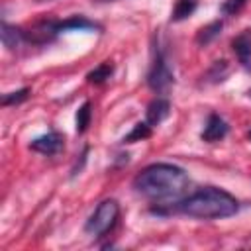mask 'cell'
<instances>
[{
  "instance_id": "1",
  "label": "cell",
  "mask_w": 251,
  "mask_h": 251,
  "mask_svg": "<svg viewBox=\"0 0 251 251\" xmlns=\"http://www.w3.org/2000/svg\"><path fill=\"white\" fill-rule=\"evenodd\" d=\"M137 194L155 200L157 204L178 202L188 188V175L171 163H153L133 178Z\"/></svg>"
},
{
  "instance_id": "2",
  "label": "cell",
  "mask_w": 251,
  "mask_h": 251,
  "mask_svg": "<svg viewBox=\"0 0 251 251\" xmlns=\"http://www.w3.org/2000/svg\"><path fill=\"white\" fill-rule=\"evenodd\" d=\"M237 208H239V202L235 200V196H231L229 192L218 186H204L194 194L180 198L176 204H173V212H180L196 220L229 218L237 212Z\"/></svg>"
},
{
  "instance_id": "3",
  "label": "cell",
  "mask_w": 251,
  "mask_h": 251,
  "mask_svg": "<svg viewBox=\"0 0 251 251\" xmlns=\"http://www.w3.org/2000/svg\"><path fill=\"white\" fill-rule=\"evenodd\" d=\"M118 216H120V204H118L114 198L102 200V202L96 206V210L90 214V218L86 220L84 231L90 233V235L102 237V235H106V233L116 226Z\"/></svg>"
},
{
  "instance_id": "4",
  "label": "cell",
  "mask_w": 251,
  "mask_h": 251,
  "mask_svg": "<svg viewBox=\"0 0 251 251\" xmlns=\"http://www.w3.org/2000/svg\"><path fill=\"white\" fill-rule=\"evenodd\" d=\"M147 84L151 90H155L159 94L167 92L175 84V75H173V71L167 63V57L159 45H155V49H153V61H151V67L147 73Z\"/></svg>"
},
{
  "instance_id": "5",
  "label": "cell",
  "mask_w": 251,
  "mask_h": 251,
  "mask_svg": "<svg viewBox=\"0 0 251 251\" xmlns=\"http://www.w3.org/2000/svg\"><path fill=\"white\" fill-rule=\"evenodd\" d=\"M63 147H65V137H63L59 131L43 133V135L35 137V139L29 143V149H31V151H37V153H41V155H57Z\"/></svg>"
},
{
  "instance_id": "6",
  "label": "cell",
  "mask_w": 251,
  "mask_h": 251,
  "mask_svg": "<svg viewBox=\"0 0 251 251\" xmlns=\"http://www.w3.org/2000/svg\"><path fill=\"white\" fill-rule=\"evenodd\" d=\"M231 49L239 61V65L251 73V29H243L233 41H231Z\"/></svg>"
},
{
  "instance_id": "7",
  "label": "cell",
  "mask_w": 251,
  "mask_h": 251,
  "mask_svg": "<svg viewBox=\"0 0 251 251\" xmlns=\"http://www.w3.org/2000/svg\"><path fill=\"white\" fill-rule=\"evenodd\" d=\"M227 124H226V120L220 116V114H210L208 116V122H206V126H204V131H202V141H206V143H214V141H220V139H224L226 135H227Z\"/></svg>"
},
{
  "instance_id": "8",
  "label": "cell",
  "mask_w": 251,
  "mask_h": 251,
  "mask_svg": "<svg viewBox=\"0 0 251 251\" xmlns=\"http://www.w3.org/2000/svg\"><path fill=\"white\" fill-rule=\"evenodd\" d=\"M171 114V104H169V100L167 98H155V100H151L149 102V106H147V112H145V122L149 124V126H159L167 116Z\"/></svg>"
},
{
  "instance_id": "9",
  "label": "cell",
  "mask_w": 251,
  "mask_h": 251,
  "mask_svg": "<svg viewBox=\"0 0 251 251\" xmlns=\"http://www.w3.org/2000/svg\"><path fill=\"white\" fill-rule=\"evenodd\" d=\"M0 35H2V43L6 49H16L20 47L22 41H25L24 37V29L16 27V25H10L8 22H2V27H0Z\"/></svg>"
},
{
  "instance_id": "10",
  "label": "cell",
  "mask_w": 251,
  "mask_h": 251,
  "mask_svg": "<svg viewBox=\"0 0 251 251\" xmlns=\"http://www.w3.org/2000/svg\"><path fill=\"white\" fill-rule=\"evenodd\" d=\"M57 27H59V33H61V31H67V29H98V24L86 20L84 16H71L67 20H59Z\"/></svg>"
},
{
  "instance_id": "11",
  "label": "cell",
  "mask_w": 251,
  "mask_h": 251,
  "mask_svg": "<svg viewBox=\"0 0 251 251\" xmlns=\"http://www.w3.org/2000/svg\"><path fill=\"white\" fill-rule=\"evenodd\" d=\"M222 27H224V24H222L220 20H216V22L204 25V27L198 31V35H196V43H198V45H208L212 39H216V37L220 35Z\"/></svg>"
},
{
  "instance_id": "12",
  "label": "cell",
  "mask_w": 251,
  "mask_h": 251,
  "mask_svg": "<svg viewBox=\"0 0 251 251\" xmlns=\"http://www.w3.org/2000/svg\"><path fill=\"white\" fill-rule=\"evenodd\" d=\"M112 73H114L112 61H104V63H100L96 69H92V71L86 75V80L92 82V84H100V82H104L106 78H110Z\"/></svg>"
},
{
  "instance_id": "13",
  "label": "cell",
  "mask_w": 251,
  "mask_h": 251,
  "mask_svg": "<svg viewBox=\"0 0 251 251\" xmlns=\"http://www.w3.org/2000/svg\"><path fill=\"white\" fill-rule=\"evenodd\" d=\"M194 10H196V0H176V4H175V8H173L171 20H173V22L186 20Z\"/></svg>"
},
{
  "instance_id": "14",
  "label": "cell",
  "mask_w": 251,
  "mask_h": 251,
  "mask_svg": "<svg viewBox=\"0 0 251 251\" xmlns=\"http://www.w3.org/2000/svg\"><path fill=\"white\" fill-rule=\"evenodd\" d=\"M151 137V126L147 122H139L133 126V129L122 139V143H133V141H141V139H147Z\"/></svg>"
},
{
  "instance_id": "15",
  "label": "cell",
  "mask_w": 251,
  "mask_h": 251,
  "mask_svg": "<svg viewBox=\"0 0 251 251\" xmlns=\"http://www.w3.org/2000/svg\"><path fill=\"white\" fill-rule=\"evenodd\" d=\"M90 118H92V110H90V102L86 100V102H82V106L76 110V118H75V122H76V131H78V133H84V131L88 129Z\"/></svg>"
},
{
  "instance_id": "16",
  "label": "cell",
  "mask_w": 251,
  "mask_h": 251,
  "mask_svg": "<svg viewBox=\"0 0 251 251\" xmlns=\"http://www.w3.org/2000/svg\"><path fill=\"white\" fill-rule=\"evenodd\" d=\"M226 75H227V61H216V63L212 65V69L206 73V76H208L212 82L224 80Z\"/></svg>"
},
{
  "instance_id": "17",
  "label": "cell",
  "mask_w": 251,
  "mask_h": 251,
  "mask_svg": "<svg viewBox=\"0 0 251 251\" xmlns=\"http://www.w3.org/2000/svg\"><path fill=\"white\" fill-rule=\"evenodd\" d=\"M29 96V88H20L16 92H8L2 96V106H10V104H20Z\"/></svg>"
},
{
  "instance_id": "18",
  "label": "cell",
  "mask_w": 251,
  "mask_h": 251,
  "mask_svg": "<svg viewBox=\"0 0 251 251\" xmlns=\"http://www.w3.org/2000/svg\"><path fill=\"white\" fill-rule=\"evenodd\" d=\"M247 4V0H226L222 4V12L227 16H235L237 12H241V8Z\"/></svg>"
},
{
  "instance_id": "19",
  "label": "cell",
  "mask_w": 251,
  "mask_h": 251,
  "mask_svg": "<svg viewBox=\"0 0 251 251\" xmlns=\"http://www.w3.org/2000/svg\"><path fill=\"white\" fill-rule=\"evenodd\" d=\"M96 2H114V0H96Z\"/></svg>"
},
{
  "instance_id": "20",
  "label": "cell",
  "mask_w": 251,
  "mask_h": 251,
  "mask_svg": "<svg viewBox=\"0 0 251 251\" xmlns=\"http://www.w3.org/2000/svg\"><path fill=\"white\" fill-rule=\"evenodd\" d=\"M247 137H249V139H251V129H249V133H247Z\"/></svg>"
},
{
  "instance_id": "21",
  "label": "cell",
  "mask_w": 251,
  "mask_h": 251,
  "mask_svg": "<svg viewBox=\"0 0 251 251\" xmlns=\"http://www.w3.org/2000/svg\"><path fill=\"white\" fill-rule=\"evenodd\" d=\"M249 98H251V90H249Z\"/></svg>"
}]
</instances>
